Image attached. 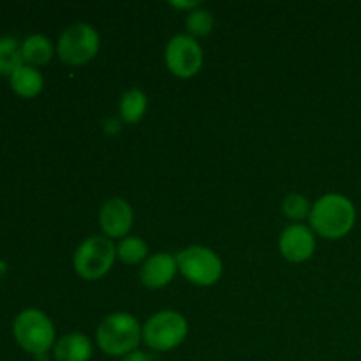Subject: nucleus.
<instances>
[{
  "label": "nucleus",
  "mask_w": 361,
  "mask_h": 361,
  "mask_svg": "<svg viewBox=\"0 0 361 361\" xmlns=\"http://www.w3.org/2000/svg\"><path fill=\"white\" fill-rule=\"evenodd\" d=\"M310 229L326 240H341L351 233L356 222V208L348 196L330 192L312 204Z\"/></svg>",
  "instance_id": "obj_1"
},
{
  "label": "nucleus",
  "mask_w": 361,
  "mask_h": 361,
  "mask_svg": "<svg viewBox=\"0 0 361 361\" xmlns=\"http://www.w3.org/2000/svg\"><path fill=\"white\" fill-rule=\"evenodd\" d=\"M97 345L108 356H127L137 351L140 342L143 341V328L137 319L127 312L109 314L101 321L95 331Z\"/></svg>",
  "instance_id": "obj_2"
},
{
  "label": "nucleus",
  "mask_w": 361,
  "mask_h": 361,
  "mask_svg": "<svg viewBox=\"0 0 361 361\" xmlns=\"http://www.w3.org/2000/svg\"><path fill=\"white\" fill-rule=\"evenodd\" d=\"M13 335L18 345L28 355L44 356L55 345V326L39 309H27L16 316Z\"/></svg>",
  "instance_id": "obj_3"
},
{
  "label": "nucleus",
  "mask_w": 361,
  "mask_h": 361,
  "mask_svg": "<svg viewBox=\"0 0 361 361\" xmlns=\"http://www.w3.org/2000/svg\"><path fill=\"white\" fill-rule=\"evenodd\" d=\"M189 334V324L182 314L175 310H161L143 324V342L154 351L176 349Z\"/></svg>",
  "instance_id": "obj_4"
},
{
  "label": "nucleus",
  "mask_w": 361,
  "mask_h": 361,
  "mask_svg": "<svg viewBox=\"0 0 361 361\" xmlns=\"http://www.w3.org/2000/svg\"><path fill=\"white\" fill-rule=\"evenodd\" d=\"M101 48L97 30L88 23H74L62 32L56 42V55L67 66H85Z\"/></svg>",
  "instance_id": "obj_5"
},
{
  "label": "nucleus",
  "mask_w": 361,
  "mask_h": 361,
  "mask_svg": "<svg viewBox=\"0 0 361 361\" xmlns=\"http://www.w3.org/2000/svg\"><path fill=\"white\" fill-rule=\"evenodd\" d=\"M116 247L106 236H90L74 252V270L85 281H97L113 268Z\"/></svg>",
  "instance_id": "obj_6"
},
{
  "label": "nucleus",
  "mask_w": 361,
  "mask_h": 361,
  "mask_svg": "<svg viewBox=\"0 0 361 361\" xmlns=\"http://www.w3.org/2000/svg\"><path fill=\"white\" fill-rule=\"evenodd\" d=\"M178 271L194 286L208 288L222 277V261L208 247L192 245L176 254Z\"/></svg>",
  "instance_id": "obj_7"
},
{
  "label": "nucleus",
  "mask_w": 361,
  "mask_h": 361,
  "mask_svg": "<svg viewBox=\"0 0 361 361\" xmlns=\"http://www.w3.org/2000/svg\"><path fill=\"white\" fill-rule=\"evenodd\" d=\"M164 60L171 74L182 80L194 78L203 67V49L189 34H178L169 39Z\"/></svg>",
  "instance_id": "obj_8"
},
{
  "label": "nucleus",
  "mask_w": 361,
  "mask_h": 361,
  "mask_svg": "<svg viewBox=\"0 0 361 361\" xmlns=\"http://www.w3.org/2000/svg\"><path fill=\"white\" fill-rule=\"evenodd\" d=\"M279 249L289 263H303L314 256L316 236L309 226L291 224L282 231L279 238Z\"/></svg>",
  "instance_id": "obj_9"
},
{
  "label": "nucleus",
  "mask_w": 361,
  "mask_h": 361,
  "mask_svg": "<svg viewBox=\"0 0 361 361\" xmlns=\"http://www.w3.org/2000/svg\"><path fill=\"white\" fill-rule=\"evenodd\" d=\"M134 222V212L122 197H111L99 212V224L106 238H126Z\"/></svg>",
  "instance_id": "obj_10"
},
{
  "label": "nucleus",
  "mask_w": 361,
  "mask_h": 361,
  "mask_svg": "<svg viewBox=\"0 0 361 361\" xmlns=\"http://www.w3.org/2000/svg\"><path fill=\"white\" fill-rule=\"evenodd\" d=\"M178 271L176 256L168 252H157L148 257L140 271V281L148 289H162L171 284Z\"/></svg>",
  "instance_id": "obj_11"
},
{
  "label": "nucleus",
  "mask_w": 361,
  "mask_h": 361,
  "mask_svg": "<svg viewBox=\"0 0 361 361\" xmlns=\"http://www.w3.org/2000/svg\"><path fill=\"white\" fill-rule=\"evenodd\" d=\"M94 355L92 341L83 334H67L53 348L56 361H88Z\"/></svg>",
  "instance_id": "obj_12"
},
{
  "label": "nucleus",
  "mask_w": 361,
  "mask_h": 361,
  "mask_svg": "<svg viewBox=\"0 0 361 361\" xmlns=\"http://www.w3.org/2000/svg\"><path fill=\"white\" fill-rule=\"evenodd\" d=\"M42 87H44V78H42L41 71H37V67L23 63L11 76V88L14 90V94L23 99H34L35 95L41 94Z\"/></svg>",
  "instance_id": "obj_13"
},
{
  "label": "nucleus",
  "mask_w": 361,
  "mask_h": 361,
  "mask_svg": "<svg viewBox=\"0 0 361 361\" xmlns=\"http://www.w3.org/2000/svg\"><path fill=\"white\" fill-rule=\"evenodd\" d=\"M53 53H55V46L42 34L28 35L21 42V56H23V63L27 66H46L53 59Z\"/></svg>",
  "instance_id": "obj_14"
},
{
  "label": "nucleus",
  "mask_w": 361,
  "mask_h": 361,
  "mask_svg": "<svg viewBox=\"0 0 361 361\" xmlns=\"http://www.w3.org/2000/svg\"><path fill=\"white\" fill-rule=\"evenodd\" d=\"M148 108V99L143 90L133 88L127 90L120 99V116L126 123H137L145 116Z\"/></svg>",
  "instance_id": "obj_15"
},
{
  "label": "nucleus",
  "mask_w": 361,
  "mask_h": 361,
  "mask_svg": "<svg viewBox=\"0 0 361 361\" xmlns=\"http://www.w3.org/2000/svg\"><path fill=\"white\" fill-rule=\"evenodd\" d=\"M23 66L21 44L14 37H0V74L13 76L16 69Z\"/></svg>",
  "instance_id": "obj_16"
},
{
  "label": "nucleus",
  "mask_w": 361,
  "mask_h": 361,
  "mask_svg": "<svg viewBox=\"0 0 361 361\" xmlns=\"http://www.w3.org/2000/svg\"><path fill=\"white\" fill-rule=\"evenodd\" d=\"M148 245L143 238L137 236H126L116 245V257L126 264H140L147 259Z\"/></svg>",
  "instance_id": "obj_17"
},
{
  "label": "nucleus",
  "mask_w": 361,
  "mask_h": 361,
  "mask_svg": "<svg viewBox=\"0 0 361 361\" xmlns=\"http://www.w3.org/2000/svg\"><path fill=\"white\" fill-rule=\"evenodd\" d=\"M185 27L190 37H204V35H208L214 30V16L207 9L196 7V9L187 14Z\"/></svg>",
  "instance_id": "obj_18"
},
{
  "label": "nucleus",
  "mask_w": 361,
  "mask_h": 361,
  "mask_svg": "<svg viewBox=\"0 0 361 361\" xmlns=\"http://www.w3.org/2000/svg\"><path fill=\"white\" fill-rule=\"evenodd\" d=\"M310 210H312V207H310L309 200L305 196H302V194H289L282 201V212H284V215L288 219H291V221H296V224H300V221L309 217Z\"/></svg>",
  "instance_id": "obj_19"
},
{
  "label": "nucleus",
  "mask_w": 361,
  "mask_h": 361,
  "mask_svg": "<svg viewBox=\"0 0 361 361\" xmlns=\"http://www.w3.org/2000/svg\"><path fill=\"white\" fill-rule=\"evenodd\" d=\"M122 361H152V358H150V355H147V353H143L137 349V351H133V353H129L127 356H123Z\"/></svg>",
  "instance_id": "obj_20"
},
{
  "label": "nucleus",
  "mask_w": 361,
  "mask_h": 361,
  "mask_svg": "<svg viewBox=\"0 0 361 361\" xmlns=\"http://www.w3.org/2000/svg\"><path fill=\"white\" fill-rule=\"evenodd\" d=\"M171 6L173 7H176V9H190V11H194L196 9V7H200V2H171Z\"/></svg>",
  "instance_id": "obj_21"
}]
</instances>
